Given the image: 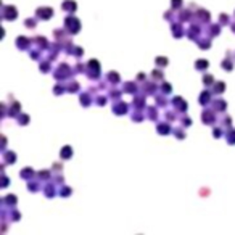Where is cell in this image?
Wrapping results in <instances>:
<instances>
[{
  "instance_id": "cell-14",
  "label": "cell",
  "mask_w": 235,
  "mask_h": 235,
  "mask_svg": "<svg viewBox=\"0 0 235 235\" xmlns=\"http://www.w3.org/2000/svg\"><path fill=\"white\" fill-rule=\"evenodd\" d=\"M205 68H208V61L198 60V63H197V69H205Z\"/></svg>"
},
{
  "instance_id": "cell-11",
  "label": "cell",
  "mask_w": 235,
  "mask_h": 235,
  "mask_svg": "<svg viewBox=\"0 0 235 235\" xmlns=\"http://www.w3.org/2000/svg\"><path fill=\"white\" fill-rule=\"evenodd\" d=\"M135 84H132V82H127V84H124V92H135Z\"/></svg>"
},
{
  "instance_id": "cell-17",
  "label": "cell",
  "mask_w": 235,
  "mask_h": 235,
  "mask_svg": "<svg viewBox=\"0 0 235 235\" xmlns=\"http://www.w3.org/2000/svg\"><path fill=\"white\" fill-rule=\"evenodd\" d=\"M109 81L111 82H119V76H118V73H109Z\"/></svg>"
},
{
  "instance_id": "cell-21",
  "label": "cell",
  "mask_w": 235,
  "mask_h": 235,
  "mask_svg": "<svg viewBox=\"0 0 235 235\" xmlns=\"http://www.w3.org/2000/svg\"><path fill=\"white\" fill-rule=\"evenodd\" d=\"M222 66H224L226 69H232V68H234V65H232V61H229V60H224Z\"/></svg>"
},
{
  "instance_id": "cell-4",
  "label": "cell",
  "mask_w": 235,
  "mask_h": 235,
  "mask_svg": "<svg viewBox=\"0 0 235 235\" xmlns=\"http://www.w3.org/2000/svg\"><path fill=\"white\" fill-rule=\"evenodd\" d=\"M3 16L7 18V20H15V18H16V8H15V7H7Z\"/></svg>"
},
{
  "instance_id": "cell-13",
  "label": "cell",
  "mask_w": 235,
  "mask_h": 235,
  "mask_svg": "<svg viewBox=\"0 0 235 235\" xmlns=\"http://www.w3.org/2000/svg\"><path fill=\"white\" fill-rule=\"evenodd\" d=\"M200 98H201V100H200V103H201V105H205V103H208V101H209V93H208V92H203Z\"/></svg>"
},
{
  "instance_id": "cell-2",
  "label": "cell",
  "mask_w": 235,
  "mask_h": 235,
  "mask_svg": "<svg viewBox=\"0 0 235 235\" xmlns=\"http://www.w3.org/2000/svg\"><path fill=\"white\" fill-rule=\"evenodd\" d=\"M66 76H71V73H69V68L65 65H61L60 69H58L57 73H55V77L57 79H61V77H66Z\"/></svg>"
},
{
  "instance_id": "cell-19",
  "label": "cell",
  "mask_w": 235,
  "mask_h": 235,
  "mask_svg": "<svg viewBox=\"0 0 235 235\" xmlns=\"http://www.w3.org/2000/svg\"><path fill=\"white\" fill-rule=\"evenodd\" d=\"M5 159L7 161H15L16 156H15V153H5Z\"/></svg>"
},
{
  "instance_id": "cell-27",
  "label": "cell",
  "mask_w": 235,
  "mask_h": 235,
  "mask_svg": "<svg viewBox=\"0 0 235 235\" xmlns=\"http://www.w3.org/2000/svg\"><path fill=\"white\" fill-rule=\"evenodd\" d=\"M203 82H205V84H211V82H213V77H211V76H205V77H203Z\"/></svg>"
},
{
  "instance_id": "cell-10",
  "label": "cell",
  "mask_w": 235,
  "mask_h": 235,
  "mask_svg": "<svg viewBox=\"0 0 235 235\" xmlns=\"http://www.w3.org/2000/svg\"><path fill=\"white\" fill-rule=\"evenodd\" d=\"M158 132L159 134H169V126H166V124H158Z\"/></svg>"
},
{
  "instance_id": "cell-33",
  "label": "cell",
  "mask_w": 235,
  "mask_h": 235,
  "mask_svg": "<svg viewBox=\"0 0 235 235\" xmlns=\"http://www.w3.org/2000/svg\"><path fill=\"white\" fill-rule=\"evenodd\" d=\"M28 26H29V28H34V20H29L28 21Z\"/></svg>"
},
{
  "instance_id": "cell-5",
  "label": "cell",
  "mask_w": 235,
  "mask_h": 235,
  "mask_svg": "<svg viewBox=\"0 0 235 235\" xmlns=\"http://www.w3.org/2000/svg\"><path fill=\"white\" fill-rule=\"evenodd\" d=\"M114 113H118V114H124L127 111V105L126 103H118V105H114Z\"/></svg>"
},
{
  "instance_id": "cell-18",
  "label": "cell",
  "mask_w": 235,
  "mask_h": 235,
  "mask_svg": "<svg viewBox=\"0 0 235 235\" xmlns=\"http://www.w3.org/2000/svg\"><path fill=\"white\" fill-rule=\"evenodd\" d=\"M156 63H158L159 66H166L167 60H166V58H163V57H159V58H156Z\"/></svg>"
},
{
  "instance_id": "cell-31",
  "label": "cell",
  "mask_w": 235,
  "mask_h": 235,
  "mask_svg": "<svg viewBox=\"0 0 235 235\" xmlns=\"http://www.w3.org/2000/svg\"><path fill=\"white\" fill-rule=\"evenodd\" d=\"M180 3H182V0H172V7H174V8H177Z\"/></svg>"
},
{
  "instance_id": "cell-23",
  "label": "cell",
  "mask_w": 235,
  "mask_h": 235,
  "mask_svg": "<svg viewBox=\"0 0 235 235\" xmlns=\"http://www.w3.org/2000/svg\"><path fill=\"white\" fill-rule=\"evenodd\" d=\"M69 92H76V90H79V84H76V82H73V84L69 85Z\"/></svg>"
},
{
  "instance_id": "cell-22",
  "label": "cell",
  "mask_w": 235,
  "mask_h": 235,
  "mask_svg": "<svg viewBox=\"0 0 235 235\" xmlns=\"http://www.w3.org/2000/svg\"><path fill=\"white\" fill-rule=\"evenodd\" d=\"M81 100H82V105H84V106L89 105V95H87V93H84V95H82Z\"/></svg>"
},
{
  "instance_id": "cell-30",
  "label": "cell",
  "mask_w": 235,
  "mask_h": 235,
  "mask_svg": "<svg viewBox=\"0 0 235 235\" xmlns=\"http://www.w3.org/2000/svg\"><path fill=\"white\" fill-rule=\"evenodd\" d=\"M153 77H156V79H161V77H163L161 71H153Z\"/></svg>"
},
{
  "instance_id": "cell-24",
  "label": "cell",
  "mask_w": 235,
  "mask_h": 235,
  "mask_svg": "<svg viewBox=\"0 0 235 235\" xmlns=\"http://www.w3.org/2000/svg\"><path fill=\"white\" fill-rule=\"evenodd\" d=\"M135 105H137V106H143V105H145L143 97H137V98H135Z\"/></svg>"
},
{
  "instance_id": "cell-20",
  "label": "cell",
  "mask_w": 235,
  "mask_h": 235,
  "mask_svg": "<svg viewBox=\"0 0 235 235\" xmlns=\"http://www.w3.org/2000/svg\"><path fill=\"white\" fill-rule=\"evenodd\" d=\"M224 90V82H219V84L214 85V92H222Z\"/></svg>"
},
{
  "instance_id": "cell-3",
  "label": "cell",
  "mask_w": 235,
  "mask_h": 235,
  "mask_svg": "<svg viewBox=\"0 0 235 235\" xmlns=\"http://www.w3.org/2000/svg\"><path fill=\"white\" fill-rule=\"evenodd\" d=\"M52 15H53V11L50 8H39V10H37V16L44 18V20H49Z\"/></svg>"
},
{
  "instance_id": "cell-12",
  "label": "cell",
  "mask_w": 235,
  "mask_h": 235,
  "mask_svg": "<svg viewBox=\"0 0 235 235\" xmlns=\"http://www.w3.org/2000/svg\"><path fill=\"white\" fill-rule=\"evenodd\" d=\"M71 156V148L69 147H65L63 150H61V158H69Z\"/></svg>"
},
{
  "instance_id": "cell-25",
  "label": "cell",
  "mask_w": 235,
  "mask_h": 235,
  "mask_svg": "<svg viewBox=\"0 0 235 235\" xmlns=\"http://www.w3.org/2000/svg\"><path fill=\"white\" fill-rule=\"evenodd\" d=\"M214 106H216V108H219V109H226V103H224V101H216Z\"/></svg>"
},
{
  "instance_id": "cell-32",
  "label": "cell",
  "mask_w": 235,
  "mask_h": 235,
  "mask_svg": "<svg viewBox=\"0 0 235 235\" xmlns=\"http://www.w3.org/2000/svg\"><path fill=\"white\" fill-rule=\"evenodd\" d=\"M214 135H216V137H221V135H222V130H221V129H216L214 130Z\"/></svg>"
},
{
  "instance_id": "cell-8",
  "label": "cell",
  "mask_w": 235,
  "mask_h": 235,
  "mask_svg": "<svg viewBox=\"0 0 235 235\" xmlns=\"http://www.w3.org/2000/svg\"><path fill=\"white\" fill-rule=\"evenodd\" d=\"M16 45H18V47H20L21 50H24L26 47H28V41H26L24 37H20V39H18V41H16Z\"/></svg>"
},
{
  "instance_id": "cell-26",
  "label": "cell",
  "mask_w": 235,
  "mask_h": 235,
  "mask_svg": "<svg viewBox=\"0 0 235 235\" xmlns=\"http://www.w3.org/2000/svg\"><path fill=\"white\" fill-rule=\"evenodd\" d=\"M61 190H63V192H61V195H63V197H65V195H66V197H68V195L71 193V192H69V190H71V188H69V187H63V188H61Z\"/></svg>"
},
{
  "instance_id": "cell-16",
  "label": "cell",
  "mask_w": 235,
  "mask_h": 235,
  "mask_svg": "<svg viewBox=\"0 0 235 235\" xmlns=\"http://www.w3.org/2000/svg\"><path fill=\"white\" fill-rule=\"evenodd\" d=\"M227 142H229V143H235V130H232V132L227 134Z\"/></svg>"
},
{
  "instance_id": "cell-28",
  "label": "cell",
  "mask_w": 235,
  "mask_h": 235,
  "mask_svg": "<svg viewBox=\"0 0 235 235\" xmlns=\"http://www.w3.org/2000/svg\"><path fill=\"white\" fill-rule=\"evenodd\" d=\"M28 121H29V118L26 116V114H23V116L20 118V122H21V124H26V122H28Z\"/></svg>"
},
{
  "instance_id": "cell-29",
  "label": "cell",
  "mask_w": 235,
  "mask_h": 235,
  "mask_svg": "<svg viewBox=\"0 0 235 235\" xmlns=\"http://www.w3.org/2000/svg\"><path fill=\"white\" fill-rule=\"evenodd\" d=\"M163 92L169 93V92H171V85H169V84H163Z\"/></svg>"
},
{
  "instance_id": "cell-1",
  "label": "cell",
  "mask_w": 235,
  "mask_h": 235,
  "mask_svg": "<svg viewBox=\"0 0 235 235\" xmlns=\"http://www.w3.org/2000/svg\"><path fill=\"white\" fill-rule=\"evenodd\" d=\"M66 28L69 29V32H71V34L77 32V31L81 29V24H79V20H76V18H73V16H69L68 20H66Z\"/></svg>"
},
{
  "instance_id": "cell-9",
  "label": "cell",
  "mask_w": 235,
  "mask_h": 235,
  "mask_svg": "<svg viewBox=\"0 0 235 235\" xmlns=\"http://www.w3.org/2000/svg\"><path fill=\"white\" fill-rule=\"evenodd\" d=\"M213 111H205L203 113V122H213Z\"/></svg>"
},
{
  "instance_id": "cell-15",
  "label": "cell",
  "mask_w": 235,
  "mask_h": 235,
  "mask_svg": "<svg viewBox=\"0 0 235 235\" xmlns=\"http://www.w3.org/2000/svg\"><path fill=\"white\" fill-rule=\"evenodd\" d=\"M28 176H32V169H23L21 171V177L23 179H29Z\"/></svg>"
},
{
  "instance_id": "cell-7",
  "label": "cell",
  "mask_w": 235,
  "mask_h": 235,
  "mask_svg": "<svg viewBox=\"0 0 235 235\" xmlns=\"http://www.w3.org/2000/svg\"><path fill=\"white\" fill-rule=\"evenodd\" d=\"M174 105L176 106H177V108L179 109H182V111H185V109H187V105H185V101H184L182 100V98H174Z\"/></svg>"
},
{
  "instance_id": "cell-6",
  "label": "cell",
  "mask_w": 235,
  "mask_h": 235,
  "mask_svg": "<svg viewBox=\"0 0 235 235\" xmlns=\"http://www.w3.org/2000/svg\"><path fill=\"white\" fill-rule=\"evenodd\" d=\"M63 10H66V11L73 13L74 10H76V3L74 2H71V0H66L65 3H63Z\"/></svg>"
}]
</instances>
